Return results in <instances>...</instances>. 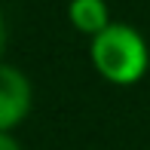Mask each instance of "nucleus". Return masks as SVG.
Wrapping results in <instances>:
<instances>
[{
  "label": "nucleus",
  "instance_id": "1",
  "mask_svg": "<svg viewBox=\"0 0 150 150\" xmlns=\"http://www.w3.org/2000/svg\"><path fill=\"white\" fill-rule=\"evenodd\" d=\"M89 55H92L95 71L107 83H117V86L138 83L150 64V52H147L144 37L132 25H122V22H110L101 34H95Z\"/></svg>",
  "mask_w": 150,
  "mask_h": 150
},
{
  "label": "nucleus",
  "instance_id": "2",
  "mask_svg": "<svg viewBox=\"0 0 150 150\" xmlns=\"http://www.w3.org/2000/svg\"><path fill=\"white\" fill-rule=\"evenodd\" d=\"M34 89L18 67L0 64V132H12L31 113Z\"/></svg>",
  "mask_w": 150,
  "mask_h": 150
},
{
  "label": "nucleus",
  "instance_id": "3",
  "mask_svg": "<svg viewBox=\"0 0 150 150\" xmlns=\"http://www.w3.org/2000/svg\"><path fill=\"white\" fill-rule=\"evenodd\" d=\"M67 18H71V25L80 34H89V37L101 34L107 25H110V12H107L104 0H71Z\"/></svg>",
  "mask_w": 150,
  "mask_h": 150
},
{
  "label": "nucleus",
  "instance_id": "4",
  "mask_svg": "<svg viewBox=\"0 0 150 150\" xmlns=\"http://www.w3.org/2000/svg\"><path fill=\"white\" fill-rule=\"evenodd\" d=\"M0 150H22L18 138H12L9 132H0Z\"/></svg>",
  "mask_w": 150,
  "mask_h": 150
},
{
  "label": "nucleus",
  "instance_id": "5",
  "mask_svg": "<svg viewBox=\"0 0 150 150\" xmlns=\"http://www.w3.org/2000/svg\"><path fill=\"white\" fill-rule=\"evenodd\" d=\"M6 49V22H3V12H0V55Z\"/></svg>",
  "mask_w": 150,
  "mask_h": 150
}]
</instances>
